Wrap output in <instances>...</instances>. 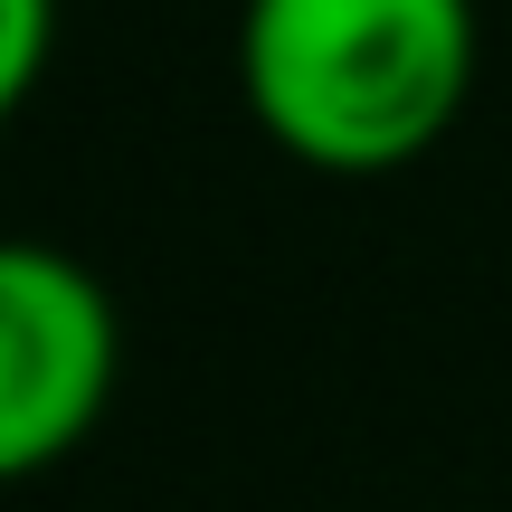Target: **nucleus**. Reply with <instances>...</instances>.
Returning <instances> with one entry per match:
<instances>
[{
	"mask_svg": "<svg viewBox=\"0 0 512 512\" xmlns=\"http://www.w3.org/2000/svg\"><path fill=\"white\" fill-rule=\"evenodd\" d=\"M484 67L475 0H247L238 95L275 152L332 181L408 171L456 133Z\"/></svg>",
	"mask_w": 512,
	"mask_h": 512,
	"instance_id": "nucleus-1",
	"label": "nucleus"
},
{
	"mask_svg": "<svg viewBox=\"0 0 512 512\" xmlns=\"http://www.w3.org/2000/svg\"><path fill=\"white\" fill-rule=\"evenodd\" d=\"M124 323L86 256L48 238H0V484L67 465L105 427Z\"/></svg>",
	"mask_w": 512,
	"mask_h": 512,
	"instance_id": "nucleus-2",
	"label": "nucleus"
},
{
	"mask_svg": "<svg viewBox=\"0 0 512 512\" xmlns=\"http://www.w3.org/2000/svg\"><path fill=\"white\" fill-rule=\"evenodd\" d=\"M48 57H57V0H0V133L29 114Z\"/></svg>",
	"mask_w": 512,
	"mask_h": 512,
	"instance_id": "nucleus-3",
	"label": "nucleus"
}]
</instances>
